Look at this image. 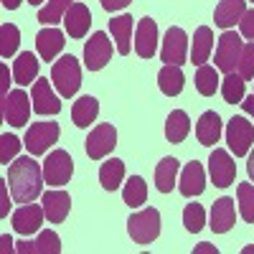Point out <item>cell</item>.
Wrapping results in <instances>:
<instances>
[{"mask_svg": "<svg viewBox=\"0 0 254 254\" xmlns=\"http://www.w3.org/2000/svg\"><path fill=\"white\" fill-rule=\"evenodd\" d=\"M41 203H44L46 219L51 224L66 221L69 211H71V196L66 190H46V193H41Z\"/></svg>", "mask_w": 254, "mask_h": 254, "instance_id": "18", "label": "cell"}, {"mask_svg": "<svg viewBox=\"0 0 254 254\" xmlns=\"http://www.w3.org/2000/svg\"><path fill=\"white\" fill-rule=\"evenodd\" d=\"M221 87V79H219V71L208 64H201L198 71H196V89L201 97H214L216 89Z\"/></svg>", "mask_w": 254, "mask_h": 254, "instance_id": "34", "label": "cell"}, {"mask_svg": "<svg viewBox=\"0 0 254 254\" xmlns=\"http://www.w3.org/2000/svg\"><path fill=\"white\" fill-rule=\"evenodd\" d=\"M183 226L190 234H198V231L206 226V211L201 203H188L183 208Z\"/></svg>", "mask_w": 254, "mask_h": 254, "instance_id": "36", "label": "cell"}, {"mask_svg": "<svg viewBox=\"0 0 254 254\" xmlns=\"http://www.w3.org/2000/svg\"><path fill=\"white\" fill-rule=\"evenodd\" d=\"M122 201L130 208H140L147 201V183L140 176H130L122 188Z\"/></svg>", "mask_w": 254, "mask_h": 254, "instance_id": "33", "label": "cell"}, {"mask_svg": "<svg viewBox=\"0 0 254 254\" xmlns=\"http://www.w3.org/2000/svg\"><path fill=\"white\" fill-rule=\"evenodd\" d=\"M135 54L140 59H153L158 51V23L153 18H140L135 26Z\"/></svg>", "mask_w": 254, "mask_h": 254, "instance_id": "14", "label": "cell"}, {"mask_svg": "<svg viewBox=\"0 0 254 254\" xmlns=\"http://www.w3.org/2000/svg\"><path fill=\"white\" fill-rule=\"evenodd\" d=\"M188 132H190L188 115L183 110H173L171 115H168V120H165V140L178 145V142H183L188 137Z\"/></svg>", "mask_w": 254, "mask_h": 254, "instance_id": "29", "label": "cell"}, {"mask_svg": "<svg viewBox=\"0 0 254 254\" xmlns=\"http://www.w3.org/2000/svg\"><path fill=\"white\" fill-rule=\"evenodd\" d=\"M64 44H66V41H64V31H59V28H54V26L41 28L38 36H36V51H38L41 59L49 61V64L61 54Z\"/></svg>", "mask_w": 254, "mask_h": 254, "instance_id": "19", "label": "cell"}, {"mask_svg": "<svg viewBox=\"0 0 254 254\" xmlns=\"http://www.w3.org/2000/svg\"><path fill=\"white\" fill-rule=\"evenodd\" d=\"M46 219V211H44V203H23L15 214H13V229L18 231V234L23 237H31L36 234V231L41 229V224H44Z\"/></svg>", "mask_w": 254, "mask_h": 254, "instance_id": "15", "label": "cell"}, {"mask_svg": "<svg viewBox=\"0 0 254 254\" xmlns=\"http://www.w3.org/2000/svg\"><path fill=\"white\" fill-rule=\"evenodd\" d=\"M211 51H214V31L208 26H201L196 33H193V44H190V61L201 66V64L208 61Z\"/></svg>", "mask_w": 254, "mask_h": 254, "instance_id": "27", "label": "cell"}, {"mask_svg": "<svg viewBox=\"0 0 254 254\" xmlns=\"http://www.w3.org/2000/svg\"><path fill=\"white\" fill-rule=\"evenodd\" d=\"M127 234L135 244H153L160 237V211L158 208H142L127 219Z\"/></svg>", "mask_w": 254, "mask_h": 254, "instance_id": "3", "label": "cell"}, {"mask_svg": "<svg viewBox=\"0 0 254 254\" xmlns=\"http://www.w3.org/2000/svg\"><path fill=\"white\" fill-rule=\"evenodd\" d=\"M20 153V140L10 132L0 135V163L3 165H10V160Z\"/></svg>", "mask_w": 254, "mask_h": 254, "instance_id": "39", "label": "cell"}, {"mask_svg": "<svg viewBox=\"0 0 254 254\" xmlns=\"http://www.w3.org/2000/svg\"><path fill=\"white\" fill-rule=\"evenodd\" d=\"M196 137H198L201 145L214 147L219 142V137H221V117L216 112H211V110L203 112L198 125H196Z\"/></svg>", "mask_w": 254, "mask_h": 254, "instance_id": "23", "label": "cell"}, {"mask_svg": "<svg viewBox=\"0 0 254 254\" xmlns=\"http://www.w3.org/2000/svg\"><path fill=\"white\" fill-rule=\"evenodd\" d=\"M112 59V41L107 38V33H92V38L84 44V64L89 71H99L110 64Z\"/></svg>", "mask_w": 254, "mask_h": 254, "instance_id": "9", "label": "cell"}, {"mask_svg": "<svg viewBox=\"0 0 254 254\" xmlns=\"http://www.w3.org/2000/svg\"><path fill=\"white\" fill-rule=\"evenodd\" d=\"M226 142H229V150L237 158L249 155L252 145H254V125L242 115L231 117L229 125H226Z\"/></svg>", "mask_w": 254, "mask_h": 254, "instance_id": "5", "label": "cell"}, {"mask_svg": "<svg viewBox=\"0 0 254 254\" xmlns=\"http://www.w3.org/2000/svg\"><path fill=\"white\" fill-rule=\"evenodd\" d=\"M239 196V214L247 224H254V186L252 183H239L237 188Z\"/></svg>", "mask_w": 254, "mask_h": 254, "instance_id": "37", "label": "cell"}, {"mask_svg": "<svg viewBox=\"0 0 254 254\" xmlns=\"http://www.w3.org/2000/svg\"><path fill=\"white\" fill-rule=\"evenodd\" d=\"M242 49H244V41L239 33L234 31H224L219 36V44H216V54H214V61H216V69L224 71V74H231L237 71L239 66V56H242Z\"/></svg>", "mask_w": 254, "mask_h": 254, "instance_id": "4", "label": "cell"}, {"mask_svg": "<svg viewBox=\"0 0 254 254\" xmlns=\"http://www.w3.org/2000/svg\"><path fill=\"white\" fill-rule=\"evenodd\" d=\"M252 3H254V0H252Z\"/></svg>", "mask_w": 254, "mask_h": 254, "instance_id": "53", "label": "cell"}, {"mask_svg": "<svg viewBox=\"0 0 254 254\" xmlns=\"http://www.w3.org/2000/svg\"><path fill=\"white\" fill-rule=\"evenodd\" d=\"M59 125L56 122H33L28 130H26V137H23V145L31 155H44L49 147L59 140Z\"/></svg>", "mask_w": 254, "mask_h": 254, "instance_id": "6", "label": "cell"}, {"mask_svg": "<svg viewBox=\"0 0 254 254\" xmlns=\"http://www.w3.org/2000/svg\"><path fill=\"white\" fill-rule=\"evenodd\" d=\"M239 76L244 81L254 79V41H249V44H244L242 49V56H239V66H237Z\"/></svg>", "mask_w": 254, "mask_h": 254, "instance_id": "40", "label": "cell"}, {"mask_svg": "<svg viewBox=\"0 0 254 254\" xmlns=\"http://www.w3.org/2000/svg\"><path fill=\"white\" fill-rule=\"evenodd\" d=\"M10 214V198H8V183H0V216Z\"/></svg>", "mask_w": 254, "mask_h": 254, "instance_id": "42", "label": "cell"}, {"mask_svg": "<svg viewBox=\"0 0 254 254\" xmlns=\"http://www.w3.org/2000/svg\"><path fill=\"white\" fill-rule=\"evenodd\" d=\"M51 81H54L56 92L64 99H71L79 92V87H81V66H79V61L71 54H66V56H61L59 61H54Z\"/></svg>", "mask_w": 254, "mask_h": 254, "instance_id": "2", "label": "cell"}, {"mask_svg": "<svg viewBox=\"0 0 254 254\" xmlns=\"http://www.w3.org/2000/svg\"><path fill=\"white\" fill-rule=\"evenodd\" d=\"M0 110H3V120L10 127H23L31 117V99L23 89H13L3 97Z\"/></svg>", "mask_w": 254, "mask_h": 254, "instance_id": "7", "label": "cell"}, {"mask_svg": "<svg viewBox=\"0 0 254 254\" xmlns=\"http://www.w3.org/2000/svg\"><path fill=\"white\" fill-rule=\"evenodd\" d=\"M247 173H249V178L254 181V150L249 153V160H247Z\"/></svg>", "mask_w": 254, "mask_h": 254, "instance_id": "49", "label": "cell"}, {"mask_svg": "<svg viewBox=\"0 0 254 254\" xmlns=\"http://www.w3.org/2000/svg\"><path fill=\"white\" fill-rule=\"evenodd\" d=\"M10 193L15 203H33L41 193H44V165H38L31 155L18 158L8 165V176H5Z\"/></svg>", "mask_w": 254, "mask_h": 254, "instance_id": "1", "label": "cell"}, {"mask_svg": "<svg viewBox=\"0 0 254 254\" xmlns=\"http://www.w3.org/2000/svg\"><path fill=\"white\" fill-rule=\"evenodd\" d=\"M178 173H181V163L176 158H163L155 168V188L160 190V193H171L176 181H178Z\"/></svg>", "mask_w": 254, "mask_h": 254, "instance_id": "25", "label": "cell"}, {"mask_svg": "<svg viewBox=\"0 0 254 254\" xmlns=\"http://www.w3.org/2000/svg\"><path fill=\"white\" fill-rule=\"evenodd\" d=\"M15 252L18 254H33L36 252V242H18L15 244Z\"/></svg>", "mask_w": 254, "mask_h": 254, "instance_id": "45", "label": "cell"}, {"mask_svg": "<svg viewBox=\"0 0 254 254\" xmlns=\"http://www.w3.org/2000/svg\"><path fill=\"white\" fill-rule=\"evenodd\" d=\"M110 31L115 38V46L120 56H127L132 51V15H117L110 20Z\"/></svg>", "mask_w": 254, "mask_h": 254, "instance_id": "22", "label": "cell"}, {"mask_svg": "<svg viewBox=\"0 0 254 254\" xmlns=\"http://www.w3.org/2000/svg\"><path fill=\"white\" fill-rule=\"evenodd\" d=\"M237 224V206H234V198L229 196H221L219 201H214L211 206V219H208V226L216 231V234H226V231Z\"/></svg>", "mask_w": 254, "mask_h": 254, "instance_id": "17", "label": "cell"}, {"mask_svg": "<svg viewBox=\"0 0 254 254\" xmlns=\"http://www.w3.org/2000/svg\"><path fill=\"white\" fill-rule=\"evenodd\" d=\"M74 173V160L66 150H54L44 160V178L49 186H66Z\"/></svg>", "mask_w": 254, "mask_h": 254, "instance_id": "11", "label": "cell"}, {"mask_svg": "<svg viewBox=\"0 0 254 254\" xmlns=\"http://www.w3.org/2000/svg\"><path fill=\"white\" fill-rule=\"evenodd\" d=\"M0 244H3V252H5V254H8V252H15V247H13L15 242H13L8 234H3V237H0Z\"/></svg>", "mask_w": 254, "mask_h": 254, "instance_id": "48", "label": "cell"}, {"mask_svg": "<svg viewBox=\"0 0 254 254\" xmlns=\"http://www.w3.org/2000/svg\"><path fill=\"white\" fill-rule=\"evenodd\" d=\"M244 13H247V0H221L214 10V23L219 28L229 31L239 23Z\"/></svg>", "mask_w": 254, "mask_h": 254, "instance_id": "20", "label": "cell"}, {"mask_svg": "<svg viewBox=\"0 0 254 254\" xmlns=\"http://www.w3.org/2000/svg\"><path fill=\"white\" fill-rule=\"evenodd\" d=\"M8 89H10V71H8V66L3 64V66H0V94H8Z\"/></svg>", "mask_w": 254, "mask_h": 254, "instance_id": "44", "label": "cell"}, {"mask_svg": "<svg viewBox=\"0 0 254 254\" xmlns=\"http://www.w3.org/2000/svg\"><path fill=\"white\" fill-rule=\"evenodd\" d=\"M242 110H244L249 117H254V94H249V97L242 99Z\"/></svg>", "mask_w": 254, "mask_h": 254, "instance_id": "47", "label": "cell"}, {"mask_svg": "<svg viewBox=\"0 0 254 254\" xmlns=\"http://www.w3.org/2000/svg\"><path fill=\"white\" fill-rule=\"evenodd\" d=\"M160 59L165 64H173V66H183V64H186V59H188V36H186L183 28L171 26L165 31Z\"/></svg>", "mask_w": 254, "mask_h": 254, "instance_id": "10", "label": "cell"}, {"mask_svg": "<svg viewBox=\"0 0 254 254\" xmlns=\"http://www.w3.org/2000/svg\"><path fill=\"white\" fill-rule=\"evenodd\" d=\"M87 155L92 160H102V158H107L112 150H115V145H117V130L112 125H97L94 130L87 135Z\"/></svg>", "mask_w": 254, "mask_h": 254, "instance_id": "12", "label": "cell"}, {"mask_svg": "<svg viewBox=\"0 0 254 254\" xmlns=\"http://www.w3.org/2000/svg\"><path fill=\"white\" fill-rule=\"evenodd\" d=\"M71 5H74V0H49V3L38 10V23H44V26L61 23Z\"/></svg>", "mask_w": 254, "mask_h": 254, "instance_id": "32", "label": "cell"}, {"mask_svg": "<svg viewBox=\"0 0 254 254\" xmlns=\"http://www.w3.org/2000/svg\"><path fill=\"white\" fill-rule=\"evenodd\" d=\"M64 26H66V33L71 38H84L89 33V26H92V13L84 3H74L64 18Z\"/></svg>", "mask_w": 254, "mask_h": 254, "instance_id": "21", "label": "cell"}, {"mask_svg": "<svg viewBox=\"0 0 254 254\" xmlns=\"http://www.w3.org/2000/svg\"><path fill=\"white\" fill-rule=\"evenodd\" d=\"M178 190H181V196H186V198L201 196L203 190H206V173H203V165H201V163L190 160L183 171H181Z\"/></svg>", "mask_w": 254, "mask_h": 254, "instance_id": "16", "label": "cell"}, {"mask_svg": "<svg viewBox=\"0 0 254 254\" xmlns=\"http://www.w3.org/2000/svg\"><path fill=\"white\" fill-rule=\"evenodd\" d=\"M158 87L165 97H178L186 87V76L181 71V66H173V64H165L158 74Z\"/></svg>", "mask_w": 254, "mask_h": 254, "instance_id": "26", "label": "cell"}, {"mask_svg": "<svg viewBox=\"0 0 254 254\" xmlns=\"http://www.w3.org/2000/svg\"><path fill=\"white\" fill-rule=\"evenodd\" d=\"M99 3H102V8L107 13H115V10H125L132 0H99Z\"/></svg>", "mask_w": 254, "mask_h": 254, "instance_id": "43", "label": "cell"}, {"mask_svg": "<svg viewBox=\"0 0 254 254\" xmlns=\"http://www.w3.org/2000/svg\"><path fill=\"white\" fill-rule=\"evenodd\" d=\"M18 46H20V31H18V26L3 23V26H0V56H3V59L15 56Z\"/></svg>", "mask_w": 254, "mask_h": 254, "instance_id": "35", "label": "cell"}, {"mask_svg": "<svg viewBox=\"0 0 254 254\" xmlns=\"http://www.w3.org/2000/svg\"><path fill=\"white\" fill-rule=\"evenodd\" d=\"M13 79H15V84H20V87H28L31 81L38 79V59L31 51H23V54L15 56V61H13Z\"/></svg>", "mask_w": 254, "mask_h": 254, "instance_id": "24", "label": "cell"}, {"mask_svg": "<svg viewBox=\"0 0 254 254\" xmlns=\"http://www.w3.org/2000/svg\"><path fill=\"white\" fill-rule=\"evenodd\" d=\"M51 79H36L33 89H31V102H33V112L36 115H59L61 112V94L51 89Z\"/></svg>", "mask_w": 254, "mask_h": 254, "instance_id": "13", "label": "cell"}, {"mask_svg": "<svg viewBox=\"0 0 254 254\" xmlns=\"http://www.w3.org/2000/svg\"><path fill=\"white\" fill-rule=\"evenodd\" d=\"M193 254H219V249H216L214 244H208V242H203V244L193 247Z\"/></svg>", "mask_w": 254, "mask_h": 254, "instance_id": "46", "label": "cell"}, {"mask_svg": "<svg viewBox=\"0 0 254 254\" xmlns=\"http://www.w3.org/2000/svg\"><path fill=\"white\" fill-rule=\"evenodd\" d=\"M28 3H31V5H41V3H44V0H28Z\"/></svg>", "mask_w": 254, "mask_h": 254, "instance_id": "52", "label": "cell"}, {"mask_svg": "<svg viewBox=\"0 0 254 254\" xmlns=\"http://www.w3.org/2000/svg\"><path fill=\"white\" fill-rule=\"evenodd\" d=\"M239 33L247 41H254V8H247V13L239 20Z\"/></svg>", "mask_w": 254, "mask_h": 254, "instance_id": "41", "label": "cell"}, {"mask_svg": "<svg viewBox=\"0 0 254 254\" xmlns=\"http://www.w3.org/2000/svg\"><path fill=\"white\" fill-rule=\"evenodd\" d=\"M125 181V163L120 158H110L104 160L99 168V183L104 190H117Z\"/></svg>", "mask_w": 254, "mask_h": 254, "instance_id": "30", "label": "cell"}, {"mask_svg": "<svg viewBox=\"0 0 254 254\" xmlns=\"http://www.w3.org/2000/svg\"><path fill=\"white\" fill-rule=\"evenodd\" d=\"M208 176L216 188H229L237 178V163L224 147H214V153L208 158Z\"/></svg>", "mask_w": 254, "mask_h": 254, "instance_id": "8", "label": "cell"}, {"mask_svg": "<svg viewBox=\"0 0 254 254\" xmlns=\"http://www.w3.org/2000/svg\"><path fill=\"white\" fill-rule=\"evenodd\" d=\"M242 254H254V247H247V249H244Z\"/></svg>", "mask_w": 254, "mask_h": 254, "instance_id": "51", "label": "cell"}, {"mask_svg": "<svg viewBox=\"0 0 254 254\" xmlns=\"http://www.w3.org/2000/svg\"><path fill=\"white\" fill-rule=\"evenodd\" d=\"M221 97L226 104H242L247 97V81L239 76V71H231L221 79Z\"/></svg>", "mask_w": 254, "mask_h": 254, "instance_id": "31", "label": "cell"}, {"mask_svg": "<svg viewBox=\"0 0 254 254\" xmlns=\"http://www.w3.org/2000/svg\"><path fill=\"white\" fill-rule=\"evenodd\" d=\"M36 252L38 254H59L61 252V239L56 231L46 229V231H41L38 239H36Z\"/></svg>", "mask_w": 254, "mask_h": 254, "instance_id": "38", "label": "cell"}, {"mask_svg": "<svg viewBox=\"0 0 254 254\" xmlns=\"http://www.w3.org/2000/svg\"><path fill=\"white\" fill-rule=\"evenodd\" d=\"M20 3H23V0H3V8L15 10V8H20Z\"/></svg>", "mask_w": 254, "mask_h": 254, "instance_id": "50", "label": "cell"}, {"mask_svg": "<svg viewBox=\"0 0 254 254\" xmlns=\"http://www.w3.org/2000/svg\"><path fill=\"white\" fill-rule=\"evenodd\" d=\"M97 115H99V102L92 94L79 97L74 102V107H71V120H74L76 127H89L97 120Z\"/></svg>", "mask_w": 254, "mask_h": 254, "instance_id": "28", "label": "cell"}]
</instances>
